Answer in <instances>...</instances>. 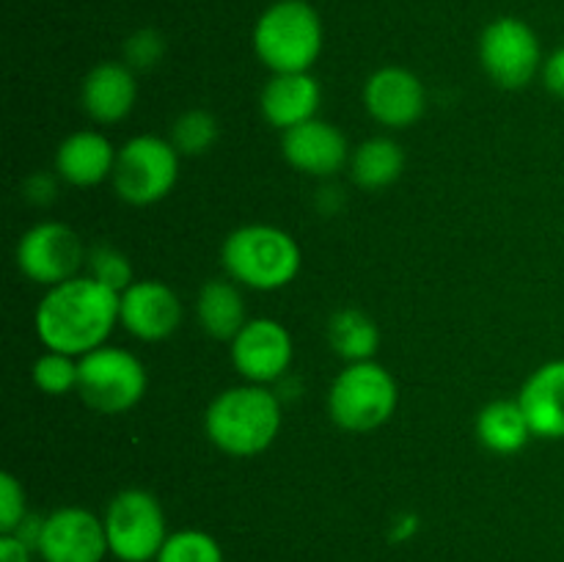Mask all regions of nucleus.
I'll return each instance as SVG.
<instances>
[{
    "mask_svg": "<svg viewBox=\"0 0 564 562\" xmlns=\"http://www.w3.org/2000/svg\"><path fill=\"white\" fill-rule=\"evenodd\" d=\"M231 364L248 383L268 386L286 375L292 364V336L279 320L257 317L248 320L240 334L229 342Z\"/></svg>",
    "mask_w": 564,
    "mask_h": 562,
    "instance_id": "f8f14e48",
    "label": "nucleus"
},
{
    "mask_svg": "<svg viewBox=\"0 0 564 562\" xmlns=\"http://www.w3.org/2000/svg\"><path fill=\"white\" fill-rule=\"evenodd\" d=\"M400 402L397 380L383 364L356 361L336 375L328 391V413L347 433H369L391 419Z\"/></svg>",
    "mask_w": 564,
    "mask_h": 562,
    "instance_id": "39448f33",
    "label": "nucleus"
},
{
    "mask_svg": "<svg viewBox=\"0 0 564 562\" xmlns=\"http://www.w3.org/2000/svg\"><path fill=\"white\" fill-rule=\"evenodd\" d=\"M532 435L527 413L518 400H494L477 413L479 444L496 455H516L529 444Z\"/></svg>",
    "mask_w": 564,
    "mask_h": 562,
    "instance_id": "412c9836",
    "label": "nucleus"
},
{
    "mask_svg": "<svg viewBox=\"0 0 564 562\" xmlns=\"http://www.w3.org/2000/svg\"><path fill=\"white\" fill-rule=\"evenodd\" d=\"M323 50V22L306 0H279L253 28V53L273 75L308 72Z\"/></svg>",
    "mask_w": 564,
    "mask_h": 562,
    "instance_id": "20e7f679",
    "label": "nucleus"
},
{
    "mask_svg": "<svg viewBox=\"0 0 564 562\" xmlns=\"http://www.w3.org/2000/svg\"><path fill=\"white\" fill-rule=\"evenodd\" d=\"M165 55V39L160 36L154 28H143L135 31L124 42V64L130 69H152L163 61Z\"/></svg>",
    "mask_w": 564,
    "mask_h": 562,
    "instance_id": "cd10ccee",
    "label": "nucleus"
},
{
    "mask_svg": "<svg viewBox=\"0 0 564 562\" xmlns=\"http://www.w3.org/2000/svg\"><path fill=\"white\" fill-rule=\"evenodd\" d=\"M540 72H543L545 88H549L551 94H556V97L564 99V44L562 47H556L554 53L543 61V69Z\"/></svg>",
    "mask_w": 564,
    "mask_h": 562,
    "instance_id": "7c9ffc66",
    "label": "nucleus"
},
{
    "mask_svg": "<svg viewBox=\"0 0 564 562\" xmlns=\"http://www.w3.org/2000/svg\"><path fill=\"white\" fill-rule=\"evenodd\" d=\"M231 281L257 292H275L301 273V246L290 231L270 224H248L231 231L220 248Z\"/></svg>",
    "mask_w": 564,
    "mask_h": 562,
    "instance_id": "7ed1b4c3",
    "label": "nucleus"
},
{
    "mask_svg": "<svg viewBox=\"0 0 564 562\" xmlns=\"http://www.w3.org/2000/svg\"><path fill=\"white\" fill-rule=\"evenodd\" d=\"M281 400L259 383L231 386L204 413L207 439L231 457H253L268 450L281 430Z\"/></svg>",
    "mask_w": 564,
    "mask_h": 562,
    "instance_id": "f03ea898",
    "label": "nucleus"
},
{
    "mask_svg": "<svg viewBox=\"0 0 564 562\" xmlns=\"http://www.w3.org/2000/svg\"><path fill=\"white\" fill-rule=\"evenodd\" d=\"M33 549L17 534H0V562H31Z\"/></svg>",
    "mask_w": 564,
    "mask_h": 562,
    "instance_id": "2f4dec72",
    "label": "nucleus"
},
{
    "mask_svg": "<svg viewBox=\"0 0 564 562\" xmlns=\"http://www.w3.org/2000/svg\"><path fill=\"white\" fill-rule=\"evenodd\" d=\"M119 323L141 342H163L182 325V301L165 281H132L119 295Z\"/></svg>",
    "mask_w": 564,
    "mask_h": 562,
    "instance_id": "ddd939ff",
    "label": "nucleus"
},
{
    "mask_svg": "<svg viewBox=\"0 0 564 562\" xmlns=\"http://www.w3.org/2000/svg\"><path fill=\"white\" fill-rule=\"evenodd\" d=\"M110 554L119 562L158 560L165 538V512L158 496L143 488H127L110 499L102 516Z\"/></svg>",
    "mask_w": 564,
    "mask_h": 562,
    "instance_id": "6e6552de",
    "label": "nucleus"
},
{
    "mask_svg": "<svg viewBox=\"0 0 564 562\" xmlns=\"http://www.w3.org/2000/svg\"><path fill=\"white\" fill-rule=\"evenodd\" d=\"M405 171V152L397 141L386 136L367 138L358 143L350 158L352 182L364 191H386L394 185Z\"/></svg>",
    "mask_w": 564,
    "mask_h": 562,
    "instance_id": "4be33fe9",
    "label": "nucleus"
},
{
    "mask_svg": "<svg viewBox=\"0 0 564 562\" xmlns=\"http://www.w3.org/2000/svg\"><path fill=\"white\" fill-rule=\"evenodd\" d=\"M119 323V292L91 275H75L50 287L33 314V328L47 350L86 356L113 334Z\"/></svg>",
    "mask_w": 564,
    "mask_h": 562,
    "instance_id": "f257e3e1",
    "label": "nucleus"
},
{
    "mask_svg": "<svg viewBox=\"0 0 564 562\" xmlns=\"http://www.w3.org/2000/svg\"><path fill=\"white\" fill-rule=\"evenodd\" d=\"M220 138V125L209 110L204 108H191L185 114L176 116V121L171 125V138L174 149L187 158H196V154H207L209 149L218 143Z\"/></svg>",
    "mask_w": 564,
    "mask_h": 562,
    "instance_id": "b1692460",
    "label": "nucleus"
},
{
    "mask_svg": "<svg viewBox=\"0 0 564 562\" xmlns=\"http://www.w3.org/2000/svg\"><path fill=\"white\" fill-rule=\"evenodd\" d=\"M113 143L97 130L72 132L55 149V174L75 187H97L113 176Z\"/></svg>",
    "mask_w": 564,
    "mask_h": 562,
    "instance_id": "6ab92c4d",
    "label": "nucleus"
},
{
    "mask_svg": "<svg viewBox=\"0 0 564 562\" xmlns=\"http://www.w3.org/2000/svg\"><path fill=\"white\" fill-rule=\"evenodd\" d=\"M154 562H224V549L202 529H180L165 538Z\"/></svg>",
    "mask_w": 564,
    "mask_h": 562,
    "instance_id": "393cba45",
    "label": "nucleus"
},
{
    "mask_svg": "<svg viewBox=\"0 0 564 562\" xmlns=\"http://www.w3.org/2000/svg\"><path fill=\"white\" fill-rule=\"evenodd\" d=\"M77 375H80V369H77L75 356H66L58 350L42 353L31 369L33 386L50 397H64L69 391H77Z\"/></svg>",
    "mask_w": 564,
    "mask_h": 562,
    "instance_id": "a878e982",
    "label": "nucleus"
},
{
    "mask_svg": "<svg viewBox=\"0 0 564 562\" xmlns=\"http://www.w3.org/2000/svg\"><path fill=\"white\" fill-rule=\"evenodd\" d=\"M364 108L378 125L389 130H405L416 125L427 108L424 83L402 66H383L369 75L364 86Z\"/></svg>",
    "mask_w": 564,
    "mask_h": 562,
    "instance_id": "4468645a",
    "label": "nucleus"
},
{
    "mask_svg": "<svg viewBox=\"0 0 564 562\" xmlns=\"http://www.w3.org/2000/svg\"><path fill=\"white\" fill-rule=\"evenodd\" d=\"M138 99L135 69L119 61L97 64L80 86V105L97 125H119L132 114Z\"/></svg>",
    "mask_w": 564,
    "mask_h": 562,
    "instance_id": "dca6fc26",
    "label": "nucleus"
},
{
    "mask_svg": "<svg viewBox=\"0 0 564 562\" xmlns=\"http://www.w3.org/2000/svg\"><path fill=\"white\" fill-rule=\"evenodd\" d=\"M22 191H25V198L33 204H50L55 198V176L44 174V171H36V174H31L25 180V185H22Z\"/></svg>",
    "mask_w": 564,
    "mask_h": 562,
    "instance_id": "c756f323",
    "label": "nucleus"
},
{
    "mask_svg": "<svg viewBox=\"0 0 564 562\" xmlns=\"http://www.w3.org/2000/svg\"><path fill=\"white\" fill-rule=\"evenodd\" d=\"M323 88L312 72H290V75H273L262 88L259 108L268 125L286 132L308 119H317Z\"/></svg>",
    "mask_w": 564,
    "mask_h": 562,
    "instance_id": "f3484780",
    "label": "nucleus"
},
{
    "mask_svg": "<svg viewBox=\"0 0 564 562\" xmlns=\"http://www.w3.org/2000/svg\"><path fill=\"white\" fill-rule=\"evenodd\" d=\"M36 551L44 562H102L110 554L102 518L86 507H58L44 518Z\"/></svg>",
    "mask_w": 564,
    "mask_h": 562,
    "instance_id": "9b49d317",
    "label": "nucleus"
},
{
    "mask_svg": "<svg viewBox=\"0 0 564 562\" xmlns=\"http://www.w3.org/2000/svg\"><path fill=\"white\" fill-rule=\"evenodd\" d=\"M328 339L336 356L345 361H372L380 345V331L369 314L361 309H339L328 320Z\"/></svg>",
    "mask_w": 564,
    "mask_h": 562,
    "instance_id": "5701e85b",
    "label": "nucleus"
},
{
    "mask_svg": "<svg viewBox=\"0 0 564 562\" xmlns=\"http://www.w3.org/2000/svg\"><path fill=\"white\" fill-rule=\"evenodd\" d=\"M77 369V395L97 413H124L147 395V367L124 347H97L80 356Z\"/></svg>",
    "mask_w": 564,
    "mask_h": 562,
    "instance_id": "423d86ee",
    "label": "nucleus"
},
{
    "mask_svg": "<svg viewBox=\"0 0 564 562\" xmlns=\"http://www.w3.org/2000/svg\"><path fill=\"white\" fill-rule=\"evenodd\" d=\"M86 264L91 279H97L99 284L110 287V290H116L119 295L132 284V281H135L132 279V264L130 259H127V253L119 251L116 246H108V242L94 246L91 251H88Z\"/></svg>",
    "mask_w": 564,
    "mask_h": 562,
    "instance_id": "bb28decb",
    "label": "nucleus"
},
{
    "mask_svg": "<svg viewBox=\"0 0 564 562\" xmlns=\"http://www.w3.org/2000/svg\"><path fill=\"white\" fill-rule=\"evenodd\" d=\"M180 158L174 143L160 136H135L116 152L113 187L132 207L158 204L180 180Z\"/></svg>",
    "mask_w": 564,
    "mask_h": 562,
    "instance_id": "0eeeda50",
    "label": "nucleus"
},
{
    "mask_svg": "<svg viewBox=\"0 0 564 562\" xmlns=\"http://www.w3.org/2000/svg\"><path fill=\"white\" fill-rule=\"evenodd\" d=\"M281 152L292 169L308 176H334L350 163V143L345 132L323 119H308L281 138Z\"/></svg>",
    "mask_w": 564,
    "mask_h": 562,
    "instance_id": "2eb2a0df",
    "label": "nucleus"
},
{
    "mask_svg": "<svg viewBox=\"0 0 564 562\" xmlns=\"http://www.w3.org/2000/svg\"><path fill=\"white\" fill-rule=\"evenodd\" d=\"M534 439H564V358L534 369L518 395Z\"/></svg>",
    "mask_w": 564,
    "mask_h": 562,
    "instance_id": "a211bd4d",
    "label": "nucleus"
},
{
    "mask_svg": "<svg viewBox=\"0 0 564 562\" xmlns=\"http://www.w3.org/2000/svg\"><path fill=\"white\" fill-rule=\"evenodd\" d=\"M28 518L25 490L22 483L11 472L0 474V534L17 532L22 521Z\"/></svg>",
    "mask_w": 564,
    "mask_h": 562,
    "instance_id": "c85d7f7f",
    "label": "nucleus"
},
{
    "mask_svg": "<svg viewBox=\"0 0 564 562\" xmlns=\"http://www.w3.org/2000/svg\"><path fill=\"white\" fill-rule=\"evenodd\" d=\"M416 527H419V521H416V516H402L400 521H397V527H394V538H411L413 532H416Z\"/></svg>",
    "mask_w": 564,
    "mask_h": 562,
    "instance_id": "473e14b6",
    "label": "nucleus"
},
{
    "mask_svg": "<svg viewBox=\"0 0 564 562\" xmlns=\"http://www.w3.org/2000/svg\"><path fill=\"white\" fill-rule=\"evenodd\" d=\"M88 251L72 226L61 220H42L31 226L17 242V264L22 275L42 287H58L75 279Z\"/></svg>",
    "mask_w": 564,
    "mask_h": 562,
    "instance_id": "9d476101",
    "label": "nucleus"
},
{
    "mask_svg": "<svg viewBox=\"0 0 564 562\" xmlns=\"http://www.w3.org/2000/svg\"><path fill=\"white\" fill-rule=\"evenodd\" d=\"M196 312L202 320V328L213 339L231 342L248 323L246 298H242L240 284L231 279H209L198 292Z\"/></svg>",
    "mask_w": 564,
    "mask_h": 562,
    "instance_id": "aec40b11",
    "label": "nucleus"
},
{
    "mask_svg": "<svg viewBox=\"0 0 564 562\" xmlns=\"http://www.w3.org/2000/svg\"><path fill=\"white\" fill-rule=\"evenodd\" d=\"M479 61L496 86L507 91L527 88L543 69V50L532 28L518 17H499L479 39Z\"/></svg>",
    "mask_w": 564,
    "mask_h": 562,
    "instance_id": "1a4fd4ad",
    "label": "nucleus"
}]
</instances>
